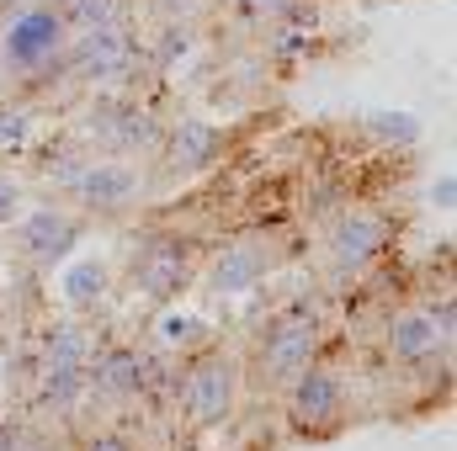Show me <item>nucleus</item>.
<instances>
[{
    "mask_svg": "<svg viewBox=\"0 0 457 451\" xmlns=\"http://www.w3.org/2000/svg\"><path fill=\"white\" fill-rule=\"evenodd\" d=\"M314 356H320L314 303L282 308V314L261 330V340H255V372H261V382H271V388H287L298 372L314 366Z\"/></svg>",
    "mask_w": 457,
    "mask_h": 451,
    "instance_id": "1",
    "label": "nucleus"
},
{
    "mask_svg": "<svg viewBox=\"0 0 457 451\" xmlns=\"http://www.w3.org/2000/svg\"><path fill=\"white\" fill-rule=\"evenodd\" d=\"M197 260H203V250H197L192 239H181V234H154V239H144L138 255H133V287H138L144 298H154V303H170V298H181V292L192 287Z\"/></svg>",
    "mask_w": 457,
    "mask_h": 451,
    "instance_id": "2",
    "label": "nucleus"
},
{
    "mask_svg": "<svg viewBox=\"0 0 457 451\" xmlns=\"http://www.w3.org/2000/svg\"><path fill=\"white\" fill-rule=\"evenodd\" d=\"M64 43H70V21H64V11H54V5H32V11H21V16L5 27L0 53H5V70L32 75V70L54 64V59L64 53Z\"/></svg>",
    "mask_w": 457,
    "mask_h": 451,
    "instance_id": "3",
    "label": "nucleus"
},
{
    "mask_svg": "<svg viewBox=\"0 0 457 451\" xmlns=\"http://www.w3.org/2000/svg\"><path fill=\"white\" fill-rule=\"evenodd\" d=\"M287 420L298 436H336L345 425V382L325 366H309L287 382Z\"/></svg>",
    "mask_w": 457,
    "mask_h": 451,
    "instance_id": "4",
    "label": "nucleus"
},
{
    "mask_svg": "<svg viewBox=\"0 0 457 451\" xmlns=\"http://www.w3.org/2000/svg\"><path fill=\"white\" fill-rule=\"evenodd\" d=\"M234 388H239L234 361L219 356V350H208V356H197L187 366V382L176 393H181V404H187V414L197 425H224L228 414H234Z\"/></svg>",
    "mask_w": 457,
    "mask_h": 451,
    "instance_id": "5",
    "label": "nucleus"
},
{
    "mask_svg": "<svg viewBox=\"0 0 457 451\" xmlns=\"http://www.w3.org/2000/svg\"><path fill=\"white\" fill-rule=\"evenodd\" d=\"M149 382H154V366H149V356L133 350V345H102L96 361L86 366V393H96V398H107V404L138 398Z\"/></svg>",
    "mask_w": 457,
    "mask_h": 451,
    "instance_id": "6",
    "label": "nucleus"
},
{
    "mask_svg": "<svg viewBox=\"0 0 457 451\" xmlns=\"http://www.w3.org/2000/svg\"><path fill=\"white\" fill-rule=\"evenodd\" d=\"M388 250V218L367 213V208H345L330 228V260L341 271H367L378 255Z\"/></svg>",
    "mask_w": 457,
    "mask_h": 451,
    "instance_id": "7",
    "label": "nucleus"
},
{
    "mask_svg": "<svg viewBox=\"0 0 457 451\" xmlns=\"http://www.w3.org/2000/svg\"><path fill=\"white\" fill-rule=\"evenodd\" d=\"M70 192H75L86 208H96V213H122V208L144 192V181H138V170H133V165L102 160V165H80V170H75V181H70Z\"/></svg>",
    "mask_w": 457,
    "mask_h": 451,
    "instance_id": "8",
    "label": "nucleus"
},
{
    "mask_svg": "<svg viewBox=\"0 0 457 451\" xmlns=\"http://www.w3.org/2000/svg\"><path fill=\"white\" fill-rule=\"evenodd\" d=\"M16 244H21L37 266H54V260H64V255L80 244V218H70L64 208H37V213L21 218Z\"/></svg>",
    "mask_w": 457,
    "mask_h": 451,
    "instance_id": "9",
    "label": "nucleus"
},
{
    "mask_svg": "<svg viewBox=\"0 0 457 451\" xmlns=\"http://www.w3.org/2000/svg\"><path fill=\"white\" fill-rule=\"evenodd\" d=\"M70 64H80L86 80H117V75H128V64H133V43H128V32H122L117 21L86 27V37L70 48Z\"/></svg>",
    "mask_w": 457,
    "mask_h": 451,
    "instance_id": "10",
    "label": "nucleus"
},
{
    "mask_svg": "<svg viewBox=\"0 0 457 451\" xmlns=\"http://www.w3.org/2000/svg\"><path fill=\"white\" fill-rule=\"evenodd\" d=\"M271 266H277V244H271V239H245V244H234V250L219 255V266H213V292H219V298L250 292Z\"/></svg>",
    "mask_w": 457,
    "mask_h": 451,
    "instance_id": "11",
    "label": "nucleus"
},
{
    "mask_svg": "<svg viewBox=\"0 0 457 451\" xmlns=\"http://www.w3.org/2000/svg\"><path fill=\"white\" fill-rule=\"evenodd\" d=\"M219 154H224V133H219L213 122H197V117L176 122L170 138H165V160H170V170H181V176L219 165Z\"/></svg>",
    "mask_w": 457,
    "mask_h": 451,
    "instance_id": "12",
    "label": "nucleus"
},
{
    "mask_svg": "<svg viewBox=\"0 0 457 451\" xmlns=\"http://www.w3.org/2000/svg\"><path fill=\"white\" fill-rule=\"evenodd\" d=\"M436 345H447V330L436 324V314H420V308L394 314V324H388V356H394V361H404V366L431 361Z\"/></svg>",
    "mask_w": 457,
    "mask_h": 451,
    "instance_id": "13",
    "label": "nucleus"
},
{
    "mask_svg": "<svg viewBox=\"0 0 457 451\" xmlns=\"http://www.w3.org/2000/svg\"><path fill=\"white\" fill-rule=\"evenodd\" d=\"M80 393H86V361H48L43 366V382H37L43 409H70Z\"/></svg>",
    "mask_w": 457,
    "mask_h": 451,
    "instance_id": "14",
    "label": "nucleus"
},
{
    "mask_svg": "<svg viewBox=\"0 0 457 451\" xmlns=\"http://www.w3.org/2000/svg\"><path fill=\"white\" fill-rule=\"evenodd\" d=\"M102 133L112 138L117 149H154L160 144V127H154V117L144 107H112L107 122H102Z\"/></svg>",
    "mask_w": 457,
    "mask_h": 451,
    "instance_id": "15",
    "label": "nucleus"
},
{
    "mask_svg": "<svg viewBox=\"0 0 457 451\" xmlns=\"http://www.w3.org/2000/svg\"><path fill=\"white\" fill-rule=\"evenodd\" d=\"M117 16V0H70V11H64V21H75L80 32L86 27H107Z\"/></svg>",
    "mask_w": 457,
    "mask_h": 451,
    "instance_id": "16",
    "label": "nucleus"
},
{
    "mask_svg": "<svg viewBox=\"0 0 457 451\" xmlns=\"http://www.w3.org/2000/svg\"><path fill=\"white\" fill-rule=\"evenodd\" d=\"M102 282H107V276H102V266H80V271L64 282V292H70V303H80V308H86V303H96V298H102Z\"/></svg>",
    "mask_w": 457,
    "mask_h": 451,
    "instance_id": "17",
    "label": "nucleus"
},
{
    "mask_svg": "<svg viewBox=\"0 0 457 451\" xmlns=\"http://www.w3.org/2000/svg\"><path fill=\"white\" fill-rule=\"evenodd\" d=\"M43 356L48 361H86V340H80V330H48Z\"/></svg>",
    "mask_w": 457,
    "mask_h": 451,
    "instance_id": "18",
    "label": "nucleus"
},
{
    "mask_svg": "<svg viewBox=\"0 0 457 451\" xmlns=\"http://www.w3.org/2000/svg\"><path fill=\"white\" fill-rule=\"evenodd\" d=\"M160 330H165V345H203L208 340V330L197 319H165Z\"/></svg>",
    "mask_w": 457,
    "mask_h": 451,
    "instance_id": "19",
    "label": "nucleus"
},
{
    "mask_svg": "<svg viewBox=\"0 0 457 451\" xmlns=\"http://www.w3.org/2000/svg\"><path fill=\"white\" fill-rule=\"evenodd\" d=\"M187 43H192V37H187V27H165V43H160V53H154V59H160V64H170L176 53H187Z\"/></svg>",
    "mask_w": 457,
    "mask_h": 451,
    "instance_id": "20",
    "label": "nucleus"
},
{
    "mask_svg": "<svg viewBox=\"0 0 457 451\" xmlns=\"http://www.w3.org/2000/svg\"><path fill=\"white\" fill-rule=\"evenodd\" d=\"M16 202H21L16 181H11V176H0V224H11V218H16Z\"/></svg>",
    "mask_w": 457,
    "mask_h": 451,
    "instance_id": "21",
    "label": "nucleus"
},
{
    "mask_svg": "<svg viewBox=\"0 0 457 451\" xmlns=\"http://www.w3.org/2000/svg\"><path fill=\"white\" fill-rule=\"evenodd\" d=\"M80 451H138V447H133L128 436H112V430H107V436H91Z\"/></svg>",
    "mask_w": 457,
    "mask_h": 451,
    "instance_id": "22",
    "label": "nucleus"
},
{
    "mask_svg": "<svg viewBox=\"0 0 457 451\" xmlns=\"http://www.w3.org/2000/svg\"><path fill=\"white\" fill-rule=\"evenodd\" d=\"M239 5H245L250 16H282V11H287L293 0H239Z\"/></svg>",
    "mask_w": 457,
    "mask_h": 451,
    "instance_id": "23",
    "label": "nucleus"
},
{
    "mask_svg": "<svg viewBox=\"0 0 457 451\" xmlns=\"http://www.w3.org/2000/svg\"><path fill=\"white\" fill-rule=\"evenodd\" d=\"M154 5H160V11H170V16H181V11H192L197 0H154Z\"/></svg>",
    "mask_w": 457,
    "mask_h": 451,
    "instance_id": "24",
    "label": "nucleus"
},
{
    "mask_svg": "<svg viewBox=\"0 0 457 451\" xmlns=\"http://www.w3.org/2000/svg\"><path fill=\"white\" fill-rule=\"evenodd\" d=\"M16 451H48V447H37V441H21V447H16Z\"/></svg>",
    "mask_w": 457,
    "mask_h": 451,
    "instance_id": "25",
    "label": "nucleus"
},
{
    "mask_svg": "<svg viewBox=\"0 0 457 451\" xmlns=\"http://www.w3.org/2000/svg\"><path fill=\"white\" fill-rule=\"evenodd\" d=\"M0 372H5V361H0Z\"/></svg>",
    "mask_w": 457,
    "mask_h": 451,
    "instance_id": "26",
    "label": "nucleus"
}]
</instances>
